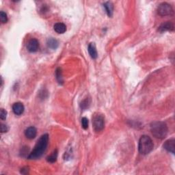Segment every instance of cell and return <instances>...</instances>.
<instances>
[{
	"label": "cell",
	"instance_id": "1",
	"mask_svg": "<svg viewBox=\"0 0 175 175\" xmlns=\"http://www.w3.org/2000/svg\"><path fill=\"white\" fill-rule=\"evenodd\" d=\"M49 143L48 134H44L38 140L33 151L28 156L29 159H37L41 157L47 148Z\"/></svg>",
	"mask_w": 175,
	"mask_h": 175
},
{
	"label": "cell",
	"instance_id": "2",
	"mask_svg": "<svg viewBox=\"0 0 175 175\" xmlns=\"http://www.w3.org/2000/svg\"><path fill=\"white\" fill-rule=\"evenodd\" d=\"M151 131L156 138L164 139L167 136L168 129L164 122L156 121L151 124Z\"/></svg>",
	"mask_w": 175,
	"mask_h": 175
},
{
	"label": "cell",
	"instance_id": "3",
	"mask_svg": "<svg viewBox=\"0 0 175 175\" xmlns=\"http://www.w3.org/2000/svg\"><path fill=\"white\" fill-rule=\"evenodd\" d=\"M153 149V142L148 136H142L139 140L138 150L142 155L149 154Z\"/></svg>",
	"mask_w": 175,
	"mask_h": 175
},
{
	"label": "cell",
	"instance_id": "4",
	"mask_svg": "<svg viewBox=\"0 0 175 175\" xmlns=\"http://www.w3.org/2000/svg\"><path fill=\"white\" fill-rule=\"evenodd\" d=\"M92 123L94 129L97 132L101 131L104 129L105 127V118L103 115L101 114H95L92 118Z\"/></svg>",
	"mask_w": 175,
	"mask_h": 175
},
{
	"label": "cell",
	"instance_id": "5",
	"mask_svg": "<svg viewBox=\"0 0 175 175\" xmlns=\"http://www.w3.org/2000/svg\"><path fill=\"white\" fill-rule=\"evenodd\" d=\"M173 8L171 6L166 2L162 3L157 8V13L160 16L164 17L168 15H172L173 14Z\"/></svg>",
	"mask_w": 175,
	"mask_h": 175
},
{
	"label": "cell",
	"instance_id": "6",
	"mask_svg": "<svg viewBox=\"0 0 175 175\" xmlns=\"http://www.w3.org/2000/svg\"><path fill=\"white\" fill-rule=\"evenodd\" d=\"M39 47V40L36 39H31L30 41L28 42L27 45V49L28 50L31 52V53H34L38 51Z\"/></svg>",
	"mask_w": 175,
	"mask_h": 175
},
{
	"label": "cell",
	"instance_id": "7",
	"mask_svg": "<svg viewBox=\"0 0 175 175\" xmlns=\"http://www.w3.org/2000/svg\"><path fill=\"white\" fill-rule=\"evenodd\" d=\"M164 148L168 152H170L173 154L175 153V140L172 138L168 140L164 144Z\"/></svg>",
	"mask_w": 175,
	"mask_h": 175
},
{
	"label": "cell",
	"instance_id": "8",
	"mask_svg": "<svg viewBox=\"0 0 175 175\" xmlns=\"http://www.w3.org/2000/svg\"><path fill=\"white\" fill-rule=\"evenodd\" d=\"M25 107L23 106V103H19V102H17L13 104V111L14 114H16L17 116L21 115L24 112Z\"/></svg>",
	"mask_w": 175,
	"mask_h": 175
},
{
	"label": "cell",
	"instance_id": "9",
	"mask_svg": "<svg viewBox=\"0 0 175 175\" xmlns=\"http://www.w3.org/2000/svg\"><path fill=\"white\" fill-rule=\"evenodd\" d=\"M37 134V130L34 127H30L25 131V136L27 138L32 140L36 138Z\"/></svg>",
	"mask_w": 175,
	"mask_h": 175
},
{
	"label": "cell",
	"instance_id": "10",
	"mask_svg": "<svg viewBox=\"0 0 175 175\" xmlns=\"http://www.w3.org/2000/svg\"><path fill=\"white\" fill-rule=\"evenodd\" d=\"M174 29V25L170 22H166L163 23L161 25L159 26V31L161 32H164L166 31H173Z\"/></svg>",
	"mask_w": 175,
	"mask_h": 175
},
{
	"label": "cell",
	"instance_id": "11",
	"mask_svg": "<svg viewBox=\"0 0 175 175\" xmlns=\"http://www.w3.org/2000/svg\"><path fill=\"white\" fill-rule=\"evenodd\" d=\"M88 50V53L90 55V57H91L92 59H97L98 57V53L95 43H90Z\"/></svg>",
	"mask_w": 175,
	"mask_h": 175
},
{
	"label": "cell",
	"instance_id": "12",
	"mask_svg": "<svg viewBox=\"0 0 175 175\" xmlns=\"http://www.w3.org/2000/svg\"><path fill=\"white\" fill-rule=\"evenodd\" d=\"M54 29L58 34H64L66 31V26L62 23H57L54 25Z\"/></svg>",
	"mask_w": 175,
	"mask_h": 175
},
{
	"label": "cell",
	"instance_id": "13",
	"mask_svg": "<svg viewBox=\"0 0 175 175\" xmlns=\"http://www.w3.org/2000/svg\"><path fill=\"white\" fill-rule=\"evenodd\" d=\"M103 7L105 8V10H106L107 16L109 17H112L114 13V5L112 3L110 2H107L106 3H104Z\"/></svg>",
	"mask_w": 175,
	"mask_h": 175
},
{
	"label": "cell",
	"instance_id": "14",
	"mask_svg": "<svg viewBox=\"0 0 175 175\" xmlns=\"http://www.w3.org/2000/svg\"><path fill=\"white\" fill-rule=\"evenodd\" d=\"M58 45H59V43H58V41L56 39L51 38L47 40V46L49 48L51 49H56Z\"/></svg>",
	"mask_w": 175,
	"mask_h": 175
},
{
	"label": "cell",
	"instance_id": "15",
	"mask_svg": "<svg viewBox=\"0 0 175 175\" xmlns=\"http://www.w3.org/2000/svg\"><path fill=\"white\" fill-rule=\"evenodd\" d=\"M55 76H56V79L58 81V83L60 84H62L64 82L63 77H62V70L60 68L57 69L56 71H55Z\"/></svg>",
	"mask_w": 175,
	"mask_h": 175
},
{
	"label": "cell",
	"instance_id": "16",
	"mask_svg": "<svg viewBox=\"0 0 175 175\" xmlns=\"http://www.w3.org/2000/svg\"><path fill=\"white\" fill-rule=\"evenodd\" d=\"M57 157H58V151L55 150L51 155H49L47 158V162L49 163H54L56 162L57 160Z\"/></svg>",
	"mask_w": 175,
	"mask_h": 175
},
{
	"label": "cell",
	"instance_id": "17",
	"mask_svg": "<svg viewBox=\"0 0 175 175\" xmlns=\"http://www.w3.org/2000/svg\"><path fill=\"white\" fill-rule=\"evenodd\" d=\"M0 19L2 23H6L8 21V17L7 14L4 11L0 12Z\"/></svg>",
	"mask_w": 175,
	"mask_h": 175
},
{
	"label": "cell",
	"instance_id": "18",
	"mask_svg": "<svg viewBox=\"0 0 175 175\" xmlns=\"http://www.w3.org/2000/svg\"><path fill=\"white\" fill-rule=\"evenodd\" d=\"M81 109H83V110H85V109H87L88 107H89L90 106V100H89V99H86L85 100H84L81 103Z\"/></svg>",
	"mask_w": 175,
	"mask_h": 175
},
{
	"label": "cell",
	"instance_id": "19",
	"mask_svg": "<svg viewBox=\"0 0 175 175\" xmlns=\"http://www.w3.org/2000/svg\"><path fill=\"white\" fill-rule=\"evenodd\" d=\"M81 126L84 129H87L88 128V120L87 118L84 117L81 118Z\"/></svg>",
	"mask_w": 175,
	"mask_h": 175
},
{
	"label": "cell",
	"instance_id": "20",
	"mask_svg": "<svg viewBox=\"0 0 175 175\" xmlns=\"http://www.w3.org/2000/svg\"><path fill=\"white\" fill-rule=\"evenodd\" d=\"M7 117V112L4 109H1V112H0V118L2 120H6Z\"/></svg>",
	"mask_w": 175,
	"mask_h": 175
},
{
	"label": "cell",
	"instance_id": "21",
	"mask_svg": "<svg viewBox=\"0 0 175 175\" xmlns=\"http://www.w3.org/2000/svg\"><path fill=\"white\" fill-rule=\"evenodd\" d=\"M8 131V127H7V125H6L4 124H1V132L2 133H6Z\"/></svg>",
	"mask_w": 175,
	"mask_h": 175
}]
</instances>
